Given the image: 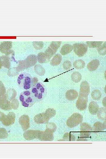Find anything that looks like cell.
Listing matches in <instances>:
<instances>
[{"mask_svg":"<svg viewBox=\"0 0 106 159\" xmlns=\"http://www.w3.org/2000/svg\"><path fill=\"white\" fill-rule=\"evenodd\" d=\"M38 81V79L35 81L30 74L26 72L20 74L17 79L19 86L26 90L30 89L37 83L35 81Z\"/></svg>","mask_w":106,"mask_h":159,"instance_id":"cell-1","label":"cell"},{"mask_svg":"<svg viewBox=\"0 0 106 159\" xmlns=\"http://www.w3.org/2000/svg\"><path fill=\"white\" fill-rule=\"evenodd\" d=\"M19 98L22 106L25 107H31L36 102L31 89L27 90L21 92Z\"/></svg>","mask_w":106,"mask_h":159,"instance_id":"cell-2","label":"cell"},{"mask_svg":"<svg viewBox=\"0 0 106 159\" xmlns=\"http://www.w3.org/2000/svg\"><path fill=\"white\" fill-rule=\"evenodd\" d=\"M31 88V92L36 101L42 99L45 91L44 86L43 84L38 82Z\"/></svg>","mask_w":106,"mask_h":159,"instance_id":"cell-3","label":"cell"},{"mask_svg":"<svg viewBox=\"0 0 106 159\" xmlns=\"http://www.w3.org/2000/svg\"><path fill=\"white\" fill-rule=\"evenodd\" d=\"M83 120L82 115L78 113H73L67 119L66 124L70 128L74 127L81 123Z\"/></svg>","mask_w":106,"mask_h":159,"instance_id":"cell-4","label":"cell"},{"mask_svg":"<svg viewBox=\"0 0 106 159\" xmlns=\"http://www.w3.org/2000/svg\"><path fill=\"white\" fill-rule=\"evenodd\" d=\"M61 42H52L49 46L44 52L48 60H49L52 56L54 54L59 47Z\"/></svg>","mask_w":106,"mask_h":159,"instance_id":"cell-5","label":"cell"},{"mask_svg":"<svg viewBox=\"0 0 106 159\" xmlns=\"http://www.w3.org/2000/svg\"><path fill=\"white\" fill-rule=\"evenodd\" d=\"M72 46L74 52L79 57L83 56L88 50L87 45L83 43H76Z\"/></svg>","mask_w":106,"mask_h":159,"instance_id":"cell-6","label":"cell"},{"mask_svg":"<svg viewBox=\"0 0 106 159\" xmlns=\"http://www.w3.org/2000/svg\"><path fill=\"white\" fill-rule=\"evenodd\" d=\"M54 137L53 132L51 131L46 129L44 131L39 130L37 138L41 141H52Z\"/></svg>","mask_w":106,"mask_h":159,"instance_id":"cell-7","label":"cell"},{"mask_svg":"<svg viewBox=\"0 0 106 159\" xmlns=\"http://www.w3.org/2000/svg\"><path fill=\"white\" fill-rule=\"evenodd\" d=\"M15 115L13 112H10L7 115H4L0 120L2 124L6 126L13 124L15 121Z\"/></svg>","mask_w":106,"mask_h":159,"instance_id":"cell-8","label":"cell"},{"mask_svg":"<svg viewBox=\"0 0 106 159\" xmlns=\"http://www.w3.org/2000/svg\"><path fill=\"white\" fill-rule=\"evenodd\" d=\"M80 135L84 138L88 137L92 131V127L89 124L83 122L80 125Z\"/></svg>","mask_w":106,"mask_h":159,"instance_id":"cell-9","label":"cell"},{"mask_svg":"<svg viewBox=\"0 0 106 159\" xmlns=\"http://www.w3.org/2000/svg\"><path fill=\"white\" fill-rule=\"evenodd\" d=\"M90 92V85L86 81L82 82L80 85L79 95L78 96L88 97Z\"/></svg>","mask_w":106,"mask_h":159,"instance_id":"cell-10","label":"cell"},{"mask_svg":"<svg viewBox=\"0 0 106 159\" xmlns=\"http://www.w3.org/2000/svg\"><path fill=\"white\" fill-rule=\"evenodd\" d=\"M88 101V97L78 96L76 103L77 108L80 111L85 110L87 107Z\"/></svg>","mask_w":106,"mask_h":159,"instance_id":"cell-11","label":"cell"},{"mask_svg":"<svg viewBox=\"0 0 106 159\" xmlns=\"http://www.w3.org/2000/svg\"><path fill=\"white\" fill-rule=\"evenodd\" d=\"M19 122L24 131L28 129L29 127V117L27 115H23L19 119Z\"/></svg>","mask_w":106,"mask_h":159,"instance_id":"cell-12","label":"cell"},{"mask_svg":"<svg viewBox=\"0 0 106 159\" xmlns=\"http://www.w3.org/2000/svg\"><path fill=\"white\" fill-rule=\"evenodd\" d=\"M50 118L45 112H43L36 115L34 118V121L37 124H44L48 122Z\"/></svg>","mask_w":106,"mask_h":159,"instance_id":"cell-13","label":"cell"},{"mask_svg":"<svg viewBox=\"0 0 106 159\" xmlns=\"http://www.w3.org/2000/svg\"><path fill=\"white\" fill-rule=\"evenodd\" d=\"M38 130H29L26 131L23 134V136L27 140H32L37 138Z\"/></svg>","mask_w":106,"mask_h":159,"instance_id":"cell-14","label":"cell"},{"mask_svg":"<svg viewBox=\"0 0 106 159\" xmlns=\"http://www.w3.org/2000/svg\"><path fill=\"white\" fill-rule=\"evenodd\" d=\"M12 47L11 42H4L0 45V51L2 53L6 54L10 50Z\"/></svg>","mask_w":106,"mask_h":159,"instance_id":"cell-15","label":"cell"},{"mask_svg":"<svg viewBox=\"0 0 106 159\" xmlns=\"http://www.w3.org/2000/svg\"><path fill=\"white\" fill-rule=\"evenodd\" d=\"M88 108L91 114L95 115L97 113L99 110V106L96 102L92 101L89 103Z\"/></svg>","mask_w":106,"mask_h":159,"instance_id":"cell-16","label":"cell"},{"mask_svg":"<svg viewBox=\"0 0 106 159\" xmlns=\"http://www.w3.org/2000/svg\"><path fill=\"white\" fill-rule=\"evenodd\" d=\"M65 96L67 100L72 101L77 98L78 96V92L74 90H70L66 92Z\"/></svg>","mask_w":106,"mask_h":159,"instance_id":"cell-17","label":"cell"},{"mask_svg":"<svg viewBox=\"0 0 106 159\" xmlns=\"http://www.w3.org/2000/svg\"><path fill=\"white\" fill-rule=\"evenodd\" d=\"M100 64V62L98 60L93 59L88 63L87 65V68L90 71H94L97 69Z\"/></svg>","mask_w":106,"mask_h":159,"instance_id":"cell-18","label":"cell"},{"mask_svg":"<svg viewBox=\"0 0 106 159\" xmlns=\"http://www.w3.org/2000/svg\"><path fill=\"white\" fill-rule=\"evenodd\" d=\"M105 123L104 124L100 122H97L94 123L92 128V131L95 132H99L102 131L105 128Z\"/></svg>","mask_w":106,"mask_h":159,"instance_id":"cell-19","label":"cell"},{"mask_svg":"<svg viewBox=\"0 0 106 159\" xmlns=\"http://www.w3.org/2000/svg\"><path fill=\"white\" fill-rule=\"evenodd\" d=\"M73 49L72 46L69 44H66L62 46L60 52L62 55H64L70 53Z\"/></svg>","mask_w":106,"mask_h":159,"instance_id":"cell-20","label":"cell"},{"mask_svg":"<svg viewBox=\"0 0 106 159\" xmlns=\"http://www.w3.org/2000/svg\"><path fill=\"white\" fill-rule=\"evenodd\" d=\"M0 62L2 66L9 68L10 66V58L7 56H2L0 57Z\"/></svg>","mask_w":106,"mask_h":159,"instance_id":"cell-21","label":"cell"},{"mask_svg":"<svg viewBox=\"0 0 106 159\" xmlns=\"http://www.w3.org/2000/svg\"><path fill=\"white\" fill-rule=\"evenodd\" d=\"M25 60L29 67L36 63L37 57L35 55L31 54Z\"/></svg>","mask_w":106,"mask_h":159,"instance_id":"cell-22","label":"cell"},{"mask_svg":"<svg viewBox=\"0 0 106 159\" xmlns=\"http://www.w3.org/2000/svg\"><path fill=\"white\" fill-rule=\"evenodd\" d=\"M62 59V56L59 54H56L50 61V64L52 66L59 65Z\"/></svg>","mask_w":106,"mask_h":159,"instance_id":"cell-23","label":"cell"},{"mask_svg":"<svg viewBox=\"0 0 106 159\" xmlns=\"http://www.w3.org/2000/svg\"><path fill=\"white\" fill-rule=\"evenodd\" d=\"M6 95L7 100L10 101H12L15 97L16 93L13 89H10L7 91Z\"/></svg>","mask_w":106,"mask_h":159,"instance_id":"cell-24","label":"cell"},{"mask_svg":"<svg viewBox=\"0 0 106 159\" xmlns=\"http://www.w3.org/2000/svg\"><path fill=\"white\" fill-rule=\"evenodd\" d=\"M82 77L81 74L77 71L74 72L71 75L72 80L75 83L80 82L82 79Z\"/></svg>","mask_w":106,"mask_h":159,"instance_id":"cell-25","label":"cell"},{"mask_svg":"<svg viewBox=\"0 0 106 159\" xmlns=\"http://www.w3.org/2000/svg\"><path fill=\"white\" fill-rule=\"evenodd\" d=\"M37 59L38 62L41 63H46L49 61L45 54L42 52L38 54Z\"/></svg>","mask_w":106,"mask_h":159,"instance_id":"cell-26","label":"cell"},{"mask_svg":"<svg viewBox=\"0 0 106 159\" xmlns=\"http://www.w3.org/2000/svg\"><path fill=\"white\" fill-rule=\"evenodd\" d=\"M85 65V62L83 60L79 59L75 61L73 63L74 67L77 69L83 68Z\"/></svg>","mask_w":106,"mask_h":159,"instance_id":"cell-27","label":"cell"},{"mask_svg":"<svg viewBox=\"0 0 106 159\" xmlns=\"http://www.w3.org/2000/svg\"><path fill=\"white\" fill-rule=\"evenodd\" d=\"M106 108L103 107L99 109L97 112V117L99 119L102 120H106Z\"/></svg>","mask_w":106,"mask_h":159,"instance_id":"cell-28","label":"cell"},{"mask_svg":"<svg viewBox=\"0 0 106 159\" xmlns=\"http://www.w3.org/2000/svg\"><path fill=\"white\" fill-rule=\"evenodd\" d=\"M91 95L93 100H98L100 99L102 94L100 90H95L92 92Z\"/></svg>","mask_w":106,"mask_h":159,"instance_id":"cell-29","label":"cell"},{"mask_svg":"<svg viewBox=\"0 0 106 159\" xmlns=\"http://www.w3.org/2000/svg\"><path fill=\"white\" fill-rule=\"evenodd\" d=\"M97 48V51L100 54L104 55L106 54V46L105 42L103 44L101 45Z\"/></svg>","mask_w":106,"mask_h":159,"instance_id":"cell-30","label":"cell"},{"mask_svg":"<svg viewBox=\"0 0 106 159\" xmlns=\"http://www.w3.org/2000/svg\"><path fill=\"white\" fill-rule=\"evenodd\" d=\"M35 70L37 73L39 75H43L45 73L44 68L41 65L37 64L34 67Z\"/></svg>","mask_w":106,"mask_h":159,"instance_id":"cell-31","label":"cell"},{"mask_svg":"<svg viewBox=\"0 0 106 159\" xmlns=\"http://www.w3.org/2000/svg\"><path fill=\"white\" fill-rule=\"evenodd\" d=\"M63 138V140L64 141H75L76 137L72 134L69 133H66L64 135Z\"/></svg>","mask_w":106,"mask_h":159,"instance_id":"cell-32","label":"cell"},{"mask_svg":"<svg viewBox=\"0 0 106 159\" xmlns=\"http://www.w3.org/2000/svg\"><path fill=\"white\" fill-rule=\"evenodd\" d=\"M103 42H87V45L90 48L97 47L101 45Z\"/></svg>","mask_w":106,"mask_h":159,"instance_id":"cell-33","label":"cell"},{"mask_svg":"<svg viewBox=\"0 0 106 159\" xmlns=\"http://www.w3.org/2000/svg\"><path fill=\"white\" fill-rule=\"evenodd\" d=\"M45 113L50 119L54 116L56 113L55 110L54 109L52 108L47 109Z\"/></svg>","mask_w":106,"mask_h":159,"instance_id":"cell-34","label":"cell"},{"mask_svg":"<svg viewBox=\"0 0 106 159\" xmlns=\"http://www.w3.org/2000/svg\"><path fill=\"white\" fill-rule=\"evenodd\" d=\"M56 129L57 126L54 123H48L46 125V129L51 131L53 133L55 131Z\"/></svg>","mask_w":106,"mask_h":159,"instance_id":"cell-35","label":"cell"},{"mask_svg":"<svg viewBox=\"0 0 106 159\" xmlns=\"http://www.w3.org/2000/svg\"><path fill=\"white\" fill-rule=\"evenodd\" d=\"M9 101L7 99L6 93L0 94V107L7 102Z\"/></svg>","mask_w":106,"mask_h":159,"instance_id":"cell-36","label":"cell"},{"mask_svg":"<svg viewBox=\"0 0 106 159\" xmlns=\"http://www.w3.org/2000/svg\"><path fill=\"white\" fill-rule=\"evenodd\" d=\"M29 67L26 61L25 60L19 61V65L17 68L19 69H24Z\"/></svg>","mask_w":106,"mask_h":159,"instance_id":"cell-37","label":"cell"},{"mask_svg":"<svg viewBox=\"0 0 106 159\" xmlns=\"http://www.w3.org/2000/svg\"><path fill=\"white\" fill-rule=\"evenodd\" d=\"M8 136V133L6 130L4 128H0V139H6Z\"/></svg>","mask_w":106,"mask_h":159,"instance_id":"cell-38","label":"cell"},{"mask_svg":"<svg viewBox=\"0 0 106 159\" xmlns=\"http://www.w3.org/2000/svg\"><path fill=\"white\" fill-rule=\"evenodd\" d=\"M33 45L36 49H41L44 46V43L42 42H33Z\"/></svg>","mask_w":106,"mask_h":159,"instance_id":"cell-39","label":"cell"},{"mask_svg":"<svg viewBox=\"0 0 106 159\" xmlns=\"http://www.w3.org/2000/svg\"><path fill=\"white\" fill-rule=\"evenodd\" d=\"M71 63L70 61L68 60L65 61L63 64V68L66 70L70 69L71 67Z\"/></svg>","mask_w":106,"mask_h":159,"instance_id":"cell-40","label":"cell"},{"mask_svg":"<svg viewBox=\"0 0 106 159\" xmlns=\"http://www.w3.org/2000/svg\"><path fill=\"white\" fill-rule=\"evenodd\" d=\"M5 88L2 82L0 81V94L6 93Z\"/></svg>","mask_w":106,"mask_h":159,"instance_id":"cell-41","label":"cell"},{"mask_svg":"<svg viewBox=\"0 0 106 159\" xmlns=\"http://www.w3.org/2000/svg\"><path fill=\"white\" fill-rule=\"evenodd\" d=\"M2 65H1V63L0 62V68H1L2 67Z\"/></svg>","mask_w":106,"mask_h":159,"instance_id":"cell-42","label":"cell"}]
</instances>
